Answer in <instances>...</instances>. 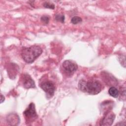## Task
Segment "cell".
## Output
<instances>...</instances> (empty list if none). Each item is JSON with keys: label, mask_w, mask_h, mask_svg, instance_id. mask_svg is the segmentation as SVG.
I'll use <instances>...</instances> for the list:
<instances>
[{"label": "cell", "mask_w": 126, "mask_h": 126, "mask_svg": "<svg viewBox=\"0 0 126 126\" xmlns=\"http://www.w3.org/2000/svg\"><path fill=\"white\" fill-rule=\"evenodd\" d=\"M109 94L113 97H117L119 95V92L118 90L115 87H111L109 88L108 91Z\"/></svg>", "instance_id": "9"}, {"label": "cell", "mask_w": 126, "mask_h": 126, "mask_svg": "<svg viewBox=\"0 0 126 126\" xmlns=\"http://www.w3.org/2000/svg\"><path fill=\"white\" fill-rule=\"evenodd\" d=\"M0 98H0V103H2L3 101H4L5 98H4V96L2 94H1V95H0Z\"/></svg>", "instance_id": "14"}, {"label": "cell", "mask_w": 126, "mask_h": 126, "mask_svg": "<svg viewBox=\"0 0 126 126\" xmlns=\"http://www.w3.org/2000/svg\"><path fill=\"white\" fill-rule=\"evenodd\" d=\"M41 88L50 96L53 95L55 91V86L54 83L51 81H46L40 84Z\"/></svg>", "instance_id": "5"}, {"label": "cell", "mask_w": 126, "mask_h": 126, "mask_svg": "<svg viewBox=\"0 0 126 126\" xmlns=\"http://www.w3.org/2000/svg\"><path fill=\"white\" fill-rule=\"evenodd\" d=\"M82 21L81 18L78 16H74L72 17L71 19V22L73 24H77L78 23H79L81 22Z\"/></svg>", "instance_id": "10"}, {"label": "cell", "mask_w": 126, "mask_h": 126, "mask_svg": "<svg viewBox=\"0 0 126 126\" xmlns=\"http://www.w3.org/2000/svg\"><path fill=\"white\" fill-rule=\"evenodd\" d=\"M43 6L46 8L54 9L55 8V5L53 3L50 2H45L43 3Z\"/></svg>", "instance_id": "12"}, {"label": "cell", "mask_w": 126, "mask_h": 126, "mask_svg": "<svg viewBox=\"0 0 126 126\" xmlns=\"http://www.w3.org/2000/svg\"><path fill=\"white\" fill-rule=\"evenodd\" d=\"M64 19L65 17L63 15L57 14L55 16V20L57 21L61 22L62 23H63L64 22Z\"/></svg>", "instance_id": "11"}, {"label": "cell", "mask_w": 126, "mask_h": 126, "mask_svg": "<svg viewBox=\"0 0 126 126\" xmlns=\"http://www.w3.org/2000/svg\"><path fill=\"white\" fill-rule=\"evenodd\" d=\"M23 114L28 121H32L35 120L37 117V115L35 111L34 104L31 102L23 112Z\"/></svg>", "instance_id": "3"}, {"label": "cell", "mask_w": 126, "mask_h": 126, "mask_svg": "<svg viewBox=\"0 0 126 126\" xmlns=\"http://www.w3.org/2000/svg\"><path fill=\"white\" fill-rule=\"evenodd\" d=\"M7 121L10 125H17L19 123V118L16 114H10L7 118Z\"/></svg>", "instance_id": "8"}, {"label": "cell", "mask_w": 126, "mask_h": 126, "mask_svg": "<svg viewBox=\"0 0 126 126\" xmlns=\"http://www.w3.org/2000/svg\"><path fill=\"white\" fill-rule=\"evenodd\" d=\"M63 68L66 73L73 74L78 68L77 64L71 60H65L63 63Z\"/></svg>", "instance_id": "4"}, {"label": "cell", "mask_w": 126, "mask_h": 126, "mask_svg": "<svg viewBox=\"0 0 126 126\" xmlns=\"http://www.w3.org/2000/svg\"><path fill=\"white\" fill-rule=\"evenodd\" d=\"M79 89L90 94H96L100 92L102 89L101 83L97 80H92L88 81L81 80L78 83Z\"/></svg>", "instance_id": "1"}, {"label": "cell", "mask_w": 126, "mask_h": 126, "mask_svg": "<svg viewBox=\"0 0 126 126\" xmlns=\"http://www.w3.org/2000/svg\"><path fill=\"white\" fill-rule=\"evenodd\" d=\"M115 118V114L112 112L107 113L100 122V126H111Z\"/></svg>", "instance_id": "7"}, {"label": "cell", "mask_w": 126, "mask_h": 126, "mask_svg": "<svg viewBox=\"0 0 126 126\" xmlns=\"http://www.w3.org/2000/svg\"><path fill=\"white\" fill-rule=\"evenodd\" d=\"M42 22L45 24H48L49 21V18L47 16H42L40 18Z\"/></svg>", "instance_id": "13"}, {"label": "cell", "mask_w": 126, "mask_h": 126, "mask_svg": "<svg viewBox=\"0 0 126 126\" xmlns=\"http://www.w3.org/2000/svg\"><path fill=\"white\" fill-rule=\"evenodd\" d=\"M22 82L24 87L26 89L34 88L35 87L34 81L31 76L28 74H24L23 75Z\"/></svg>", "instance_id": "6"}, {"label": "cell", "mask_w": 126, "mask_h": 126, "mask_svg": "<svg viewBox=\"0 0 126 126\" xmlns=\"http://www.w3.org/2000/svg\"><path fill=\"white\" fill-rule=\"evenodd\" d=\"M42 53V49L38 46L33 45L24 48L21 56L24 61L28 63H32Z\"/></svg>", "instance_id": "2"}]
</instances>
